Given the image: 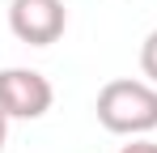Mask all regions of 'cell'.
<instances>
[{"mask_svg": "<svg viewBox=\"0 0 157 153\" xmlns=\"http://www.w3.org/2000/svg\"><path fill=\"white\" fill-rule=\"evenodd\" d=\"M98 124L115 136H144L157 128V85L136 76H115L98 89Z\"/></svg>", "mask_w": 157, "mask_h": 153, "instance_id": "cell-1", "label": "cell"}, {"mask_svg": "<svg viewBox=\"0 0 157 153\" xmlns=\"http://www.w3.org/2000/svg\"><path fill=\"white\" fill-rule=\"evenodd\" d=\"M9 30L17 43L51 47L68 30V9H64V0H13L9 4Z\"/></svg>", "mask_w": 157, "mask_h": 153, "instance_id": "cell-2", "label": "cell"}, {"mask_svg": "<svg viewBox=\"0 0 157 153\" xmlns=\"http://www.w3.org/2000/svg\"><path fill=\"white\" fill-rule=\"evenodd\" d=\"M55 102L51 81L34 68H0V111L9 119H43Z\"/></svg>", "mask_w": 157, "mask_h": 153, "instance_id": "cell-3", "label": "cell"}, {"mask_svg": "<svg viewBox=\"0 0 157 153\" xmlns=\"http://www.w3.org/2000/svg\"><path fill=\"white\" fill-rule=\"evenodd\" d=\"M140 73L149 76V85H157V30H149V38L140 43Z\"/></svg>", "mask_w": 157, "mask_h": 153, "instance_id": "cell-4", "label": "cell"}, {"mask_svg": "<svg viewBox=\"0 0 157 153\" xmlns=\"http://www.w3.org/2000/svg\"><path fill=\"white\" fill-rule=\"evenodd\" d=\"M119 153H157L153 140H144V136H132V145H123Z\"/></svg>", "mask_w": 157, "mask_h": 153, "instance_id": "cell-5", "label": "cell"}, {"mask_svg": "<svg viewBox=\"0 0 157 153\" xmlns=\"http://www.w3.org/2000/svg\"><path fill=\"white\" fill-rule=\"evenodd\" d=\"M4 140H9V115L0 111V149H4Z\"/></svg>", "mask_w": 157, "mask_h": 153, "instance_id": "cell-6", "label": "cell"}]
</instances>
